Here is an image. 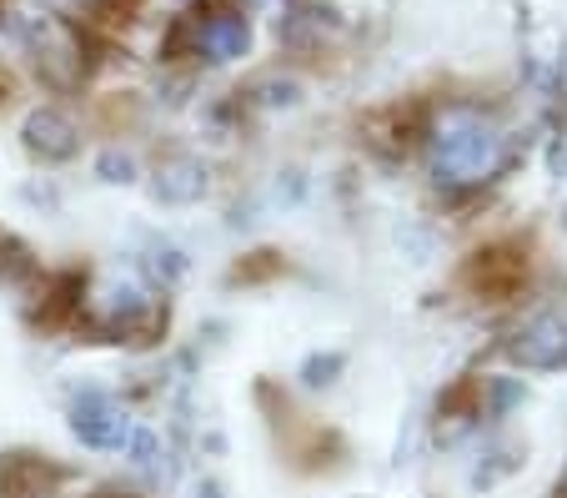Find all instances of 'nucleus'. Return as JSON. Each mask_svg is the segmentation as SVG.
I'll return each instance as SVG.
<instances>
[{
  "label": "nucleus",
  "mask_w": 567,
  "mask_h": 498,
  "mask_svg": "<svg viewBox=\"0 0 567 498\" xmlns=\"http://www.w3.org/2000/svg\"><path fill=\"white\" fill-rule=\"evenodd\" d=\"M21 146L41 166L75 162V156H81V126H75L61 106H35V111H25V121H21Z\"/></svg>",
  "instance_id": "nucleus-7"
},
{
  "label": "nucleus",
  "mask_w": 567,
  "mask_h": 498,
  "mask_svg": "<svg viewBox=\"0 0 567 498\" xmlns=\"http://www.w3.org/2000/svg\"><path fill=\"white\" fill-rule=\"evenodd\" d=\"M186 31H192V55L212 65H231L251 51V21L241 6H196L186 11Z\"/></svg>",
  "instance_id": "nucleus-6"
},
{
  "label": "nucleus",
  "mask_w": 567,
  "mask_h": 498,
  "mask_svg": "<svg viewBox=\"0 0 567 498\" xmlns=\"http://www.w3.org/2000/svg\"><path fill=\"white\" fill-rule=\"evenodd\" d=\"M422 162L442 196H472L493 186L503 172H513L517 146L513 131L493 111L472 106V101H442L432 106L427 131H422Z\"/></svg>",
  "instance_id": "nucleus-1"
},
{
  "label": "nucleus",
  "mask_w": 567,
  "mask_h": 498,
  "mask_svg": "<svg viewBox=\"0 0 567 498\" xmlns=\"http://www.w3.org/2000/svg\"><path fill=\"white\" fill-rule=\"evenodd\" d=\"M75 333L96 343L151 347L166 333V293L151 287L136 262H111L101 272H86V297H81V327Z\"/></svg>",
  "instance_id": "nucleus-2"
},
{
  "label": "nucleus",
  "mask_w": 567,
  "mask_h": 498,
  "mask_svg": "<svg viewBox=\"0 0 567 498\" xmlns=\"http://www.w3.org/2000/svg\"><path fill=\"white\" fill-rule=\"evenodd\" d=\"M91 172H96V182H106V186L141 182V162H136V152H126V146H101Z\"/></svg>",
  "instance_id": "nucleus-16"
},
{
  "label": "nucleus",
  "mask_w": 567,
  "mask_h": 498,
  "mask_svg": "<svg viewBox=\"0 0 567 498\" xmlns=\"http://www.w3.org/2000/svg\"><path fill=\"white\" fill-rule=\"evenodd\" d=\"M71 484V468H61L51 454H16L0 458V498H55Z\"/></svg>",
  "instance_id": "nucleus-8"
},
{
  "label": "nucleus",
  "mask_w": 567,
  "mask_h": 498,
  "mask_svg": "<svg viewBox=\"0 0 567 498\" xmlns=\"http://www.w3.org/2000/svg\"><path fill=\"white\" fill-rule=\"evenodd\" d=\"M91 498H141V494H131V488H101V494H91Z\"/></svg>",
  "instance_id": "nucleus-19"
},
{
  "label": "nucleus",
  "mask_w": 567,
  "mask_h": 498,
  "mask_svg": "<svg viewBox=\"0 0 567 498\" xmlns=\"http://www.w3.org/2000/svg\"><path fill=\"white\" fill-rule=\"evenodd\" d=\"M277 277H287V257H281L277 247L247 252V257H236L231 272H226L231 287H267V282H277Z\"/></svg>",
  "instance_id": "nucleus-14"
},
{
  "label": "nucleus",
  "mask_w": 567,
  "mask_h": 498,
  "mask_svg": "<svg viewBox=\"0 0 567 498\" xmlns=\"http://www.w3.org/2000/svg\"><path fill=\"white\" fill-rule=\"evenodd\" d=\"M65 423H71L75 444L91 448V454H126L131 434H136L131 408L111 388H101V383L71 388V398H65Z\"/></svg>",
  "instance_id": "nucleus-4"
},
{
  "label": "nucleus",
  "mask_w": 567,
  "mask_h": 498,
  "mask_svg": "<svg viewBox=\"0 0 567 498\" xmlns=\"http://www.w3.org/2000/svg\"><path fill=\"white\" fill-rule=\"evenodd\" d=\"M236 101L247 111H267V116L271 111H291V106H301V81L287 77V71H267V77H257Z\"/></svg>",
  "instance_id": "nucleus-11"
},
{
  "label": "nucleus",
  "mask_w": 567,
  "mask_h": 498,
  "mask_svg": "<svg viewBox=\"0 0 567 498\" xmlns=\"http://www.w3.org/2000/svg\"><path fill=\"white\" fill-rule=\"evenodd\" d=\"M517 468H523V454H517L513 444H503V438H482L477 458H472L467 484L472 488H497L503 478H513Z\"/></svg>",
  "instance_id": "nucleus-12"
},
{
  "label": "nucleus",
  "mask_w": 567,
  "mask_h": 498,
  "mask_svg": "<svg viewBox=\"0 0 567 498\" xmlns=\"http://www.w3.org/2000/svg\"><path fill=\"white\" fill-rule=\"evenodd\" d=\"M212 192V166L192 152H172L151 166V196L161 206H196Z\"/></svg>",
  "instance_id": "nucleus-9"
},
{
  "label": "nucleus",
  "mask_w": 567,
  "mask_h": 498,
  "mask_svg": "<svg viewBox=\"0 0 567 498\" xmlns=\"http://www.w3.org/2000/svg\"><path fill=\"white\" fill-rule=\"evenodd\" d=\"M527 277H533V252L523 237H497L482 242L477 252H467L457 267V287L472 303H517L527 293Z\"/></svg>",
  "instance_id": "nucleus-3"
},
{
  "label": "nucleus",
  "mask_w": 567,
  "mask_h": 498,
  "mask_svg": "<svg viewBox=\"0 0 567 498\" xmlns=\"http://www.w3.org/2000/svg\"><path fill=\"white\" fill-rule=\"evenodd\" d=\"M301 196H307V176H301V172H281L277 186H271V202H281V206L301 202Z\"/></svg>",
  "instance_id": "nucleus-17"
},
{
  "label": "nucleus",
  "mask_w": 567,
  "mask_h": 498,
  "mask_svg": "<svg viewBox=\"0 0 567 498\" xmlns=\"http://www.w3.org/2000/svg\"><path fill=\"white\" fill-rule=\"evenodd\" d=\"M136 267L146 272L151 287L172 293L176 282L192 272V257H186V247H182V242H172L166 232H146V237H141V247H136Z\"/></svg>",
  "instance_id": "nucleus-10"
},
{
  "label": "nucleus",
  "mask_w": 567,
  "mask_h": 498,
  "mask_svg": "<svg viewBox=\"0 0 567 498\" xmlns=\"http://www.w3.org/2000/svg\"><path fill=\"white\" fill-rule=\"evenodd\" d=\"M563 232H567V206H563Z\"/></svg>",
  "instance_id": "nucleus-20"
},
{
  "label": "nucleus",
  "mask_w": 567,
  "mask_h": 498,
  "mask_svg": "<svg viewBox=\"0 0 567 498\" xmlns=\"http://www.w3.org/2000/svg\"><path fill=\"white\" fill-rule=\"evenodd\" d=\"M503 358L523 373L567 368V303H543L517 317L503 337Z\"/></svg>",
  "instance_id": "nucleus-5"
},
{
  "label": "nucleus",
  "mask_w": 567,
  "mask_h": 498,
  "mask_svg": "<svg viewBox=\"0 0 567 498\" xmlns=\"http://www.w3.org/2000/svg\"><path fill=\"white\" fill-rule=\"evenodd\" d=\"M192 498H226V488H221V484H216V478H196Z\"/></svg>",
  "instance_id": "nucleus-18"
},
{
  "label": "nucleus",
  "mask_w": 567,
  "mask_h": 498,
  "mask_svg": "<svg viewBox=\"0 0 567 498\" xmlns=\"http://www.w3.org/2000/svg\"><path fill=\"white\" fill-rule=\"evenodd\" d=\"M392 247L402 252L412 267H427V262L442 252V232L432 227L427 217H396L392 222Z\"/></svg>",
  "instance_id": "nucleus-13"
},
{
  "label": "nucleus",
  "mask_w": 567,
  "mask_h": 498,
  "mask_svg": "<svg viewBox=\"0 0 567 498\" xmlns=\"http://www.w3.org/2000/svg\"><path fill=\"white\" fill-rule=\"evenodd\" d=\"M347 373V353L342 347H321V353H307L297 368L301 388L307 393H321V388H337V378Z\"/></svg>",
  "instance_id": "nucleus-15"
}]
</instances>
